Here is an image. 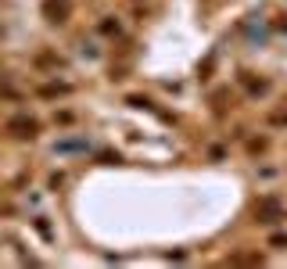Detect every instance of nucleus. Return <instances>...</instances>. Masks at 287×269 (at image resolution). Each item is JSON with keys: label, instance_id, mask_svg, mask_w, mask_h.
<instances>
[{"label": "nucleus", "instance_id": "nucleus-1", "mask_svg": "<svg viewBox=\"0 0 287 269\" xmlns=\"http://www.w3.org/2000/svg\"><path fill=\"white\" fill-rule=\"evenodd\" d=\"M8 129H22L18 137H32V133H36V122H32V119H15Z\"/></svg>", "mask_w": 287, "mask_h": 269}]
</instances>
